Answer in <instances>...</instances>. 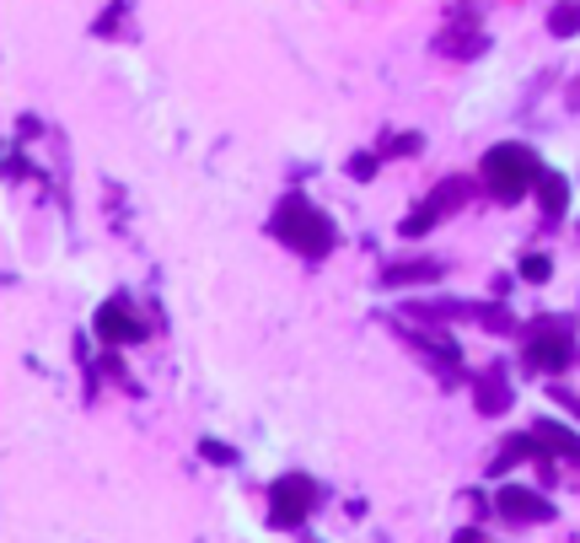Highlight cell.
<instances>
[{
	"label": "cell",
	"instance_id": "1",
	"mask_svg": "<svg viewBox=\"0 0 580 543\" xmlns=\"http://www.w3.org/2000/svg\"><path fill=\"white\" fill-rule=\"evenodd\" d=\"M275 237H280L286 248L307 253V258H323V253L339 243V237H333V221L312 205V200H301V194H290L286 205L275 210Z\"/></svg>",
	"mask_w": 580,
	"mask_h": 543
},
{
	"label": "cell",
	"instance_id": "2",
	"mask_svg": "<svg viewBox=\"0 0 580 543\" xmlns=\"http://www.w3.org/2000/svg\"><path fill=\"white\" fill-rule=\"evenodd\" d=\"M484 183H490V194L495 200H522L533 183H538V157L527 151V146H495L490 157H484Z\"/></svg>",
	"mask_w": 580,
	"mask_h": 543
},
{
	"label": "cell",
	"instance_id": "3",
	"mask_svg": "<svg viewBox=\"0 0 580 543\" xmlns=\"http://www.w3.org/2000/svg\"><path fill=\"white\" fill-rule=\"evenodd\" d=\"M269 501H275L269 505V522H275V528H296V522H307V511L318 501V485H312L307 473H286Z\"/></svg>",
	"mask_w": 580,
	"mask_h": 543
},
{
	"label": "cell",
	"instance_id": "4",
	"mask_svg": "<svg viewBox=\"0 0 580 543\" xmlns=\"http://www.w3.org/2000/svg\"><path fill=\"white\" fill-rule=\"evenodd\" d=\"M570 361H576L570 329H565V323H548V318H543L538 334H533V344H527V366H533V372H565Z\"/></svg>",
	"mask_w": 580,
	"mask_h": 543
},
{
	"label": "cell",
	"instance_id": "5",
	"mask_svg": "<svg viewBox=\"0 0 580 543\" xmlns=\"http://www.w3.org/2000/svg\"><path fill=\"white\" fill-rule=\"evenodd\" d=\"M92 329H97L103 344H140V339H146V323L135 318L129 301H103L97 318H92Z\"/></svg>",
	"mask_w": 580,
	"mask_h": 543
},
{
	"label": "cell",
	"instance_id": "6",
	"mask_svg": "<svg viewBox=\"0 0 580 543\" xmlns=\"http://www.w3.org/2000/svg\"><path fill=\"white\" fill-rule=\"evenodd\" d=\"M462 194H468V178H447V183H436V194H430V205L415 210L409 221H404V237H419V232H430L441 215H452L462 205Z\"/></svg>",
	"mask_w": 580,
	"mask_h": 543
},
{
	"label": "cell",
	"instance_id": "7",
	"mask_svg": "<svg viewBox=\"0 0 580 543\" xmlns=\"http://www.w3.org/2000/svg\"><path fill=\"white\" fill-rule=\"evenodd\" d=\"M500 517H505V522H516V528H538V522H548V517H554V501H543L538 490H516V485H511V490H500Z\"/></svg>",
	"mask_w": 580,
	"mask_h": 543
},
{
	"label": "cell",
	"instance_id": "8",
	"mask_svg": "<svg viewBox=\"0 0 580 543\" xmlns=\"http://www.w3.org/2000/svg\"><path fill=\"white\" fill-rule=\"evenodd\" d=\"M473 398H479V409H484V415H500V409L511 404V387H505L500 366H495V372H484L479 382H473Z\"/></svg>",
	"mask_w": 580,
	"mask_h": 543
},
{
	"label": "cell",
	"instance_id": "9",
	"mask_svg": "<svg viewBox=\"0 0 580 543\" xmlns=\"http://www.w3.org/2000/svg\"><path fill=\"white\" fill-rule=\"evenodd\" d=\"M533 436H538V447H548V453H565L570 462H580V436H576V430H565V425L543 419V425L533 430Z\"/></svg>",
	"mask_w": 580,
	"mask_h": 543
},
{
	"label": "cell",
	"instance_id": "10",
	"mask_svg": "<svg viewBox=\"0 0 580 543\" xmlns=\"http://www.w3.org/2000/svg\"><path fill=\"white\" fill-rule=\"evenodd\" d=\"M382 280H387V286H409V280H441V264H430V258H419V264H393Z\"/></svg>",
	"mask_w": 580,
	"mask_h": 543
},
{
	"label": "cell",
	"instance_id": "11",
	"mask_svg": "<svg viewBox=\"0 0 580 543\" xmlns=\"http://www.w3.org/2000/svg\"><path fill=\"white\" fill-rule=\"evenodd\" d=\"M538 194H543V210H548V215H565V200H570V183H565L559 172H548V178H538Z\"/></svg>",
	"mask_w": 580,
	"mask_h": 543
},
{
	"label": "cell",
	"instance_id": "12",
	"mask_svg": "<svg viewBox=\"0 0 580 543\" xmlns=\"http://www.w3.org/2000/svg\"><path fill=\"white\" fill-rule=\"evenodd\" d=\"M548 28H554L559 39H570V33H580V0H565V6H554Z\"/></svg>",
	"mask_w": 580,
	"mask_h": 543
},
{
	"label": "cell",
	"instance_id": "13",
	"mask_svg": "<svg viewBox=\"0 0 580 543\" xmlns=\"http://www.w3.org/2000/svg\"><path fill=\"white\" fill-rule=\"evenodd\" d=\"M522 275H527V280H548V258H538V253L522 258Z\"/></svg>",
	"mask_w": 580,
	"mask_h": 543
},
{
	"label": "cell",
	"instance_id": "14",
	"mask_svg": "<svg viewBox=\"0 0 580 543\" xmlns=\"http://www.w3.org/2000/svg\"><path fill=\"white\" fill-rule=\"evenodd\" d=\"M205 458L210 462H237L232 458V447H221V441H205Z\"/></svg>",
	"mask_w": 580,
	"mask_h": 543
},
{
	"label": "cell",
	"instance_id": "15",
	"mask_svg": "<svg viewBox=\"0 0 580 543\" xmlns=\"http://www.w3.org/2000/svg\"><path fill=\"white\" fill-rule=\"evenodd\" d=\"M350 172H355V178H372V172H376V157H355V162H350Z\"/></svg>",
	"mask_w": 580,
	"mask_h": 543
},
{
	"label": "cell",
	"instance_id": "16",
	"mask_svg": "<svg viewBox=\"0 0 580 543\" xmlns=\"http://www.w3.org/2000/svg\"><path fill=\"white\" fill-rule=\"evenodd\" d=\"M404 151H419V135H404V140H393V157H404Z\"/></svg>",
	"mask_w": 580,
	"mask_h": 543
},
{
	"label": "cell",
	"instance_id": "17",
	"mask_svg": "<svg viewBox=\"0 0 580 543\" xmlns=\"http://www.w3.org/2000/svg\"><path fill=\"white\" fill-rule=\"evenodd\" d=\"M452 543H484V539H479V533H473V528H468V533H457Z\"/></svg>",
	"mask_w": 580,
	"mask_h": 543
}]
</instances>
